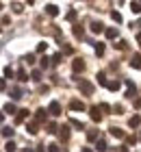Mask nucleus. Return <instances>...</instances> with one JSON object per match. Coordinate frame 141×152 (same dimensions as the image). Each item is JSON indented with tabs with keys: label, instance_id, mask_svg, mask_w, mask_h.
<instances>
[{
	"label": "nucleus",
	"instance_id": "obj_19",
	"mask_svg": "<svg viewBox=\"0 0 141 152\" xmlns=\"http://www.w3.org/2000/svg\"><path fill=\"white\" fill-rule=\"evenodd\" d=\"M46 128H48L46 133H50V135H52V133H56V130H59V126H56L54 122H48V124H46Z\"/></svg>",
	"mask_w": 141,
	"mask_h": 152
},
{
	"label": "nucleus",
	"instance_id": "obj_50",
	"mask_svg": "<svg viewBox=\"0 0 141 152\" xmlns=\"http://www.w3.org/2000/svg\"><path fill=\"white\" fill-rule=\"evenodd\" d=\"M24 152H35V150H28V148H26V150H24Z\"/></svg>",
	"mask_w": 141,
	"mask_h": 152
},
{
	"label": "nucleus",
	"instance_id": "obj_39",
	"mask_svg": "<svg viewBox=\"0 0 141 152\" xmlns=\"http://www.w3.org/2000/svg\"><path fill=\"white\" fill-rule=\"evenodd\" d=\"M111 18H113V22H122V15H119L117 11H113V13H111Z\"/></svg>",
	"mask_w": 141,
	"mask_h": 152
},
{
	"label": "nucleus",
	"instance_id": "obj_8",
	"mask_svg": "<svg viewBox=\"0 0 141 152\" xmlns=\"http://www.w3.org/2000/svg\"><path fill=\"white\" fill-rule=\"evenodd\" d=\"M109 133H111L113 137H117V139H124V130H122V128H117V126H111V128H109Z\"/></svg>",
	"mask_w": 141,
	"mask_h": 152
},
{
	"label": "nucleus",
	"instance_id": "obj_49",
	"mask_svg": "<svg viewBox=\"0 0 141 152\" xmlns=\"http://www.w3.org/2000/svg\"><path fill=\"white\" fill-rule=\"evenodd\" d=\"M137 41H139V44H141V33H139V35H137Z\"/></svg>",
	"mask_w": 141,
	"mask_h": 152
},
{
	"label": "nucleus",
	"instance_id": "obj_14",
	"mask_svg": "<svg viewBox=\"0 0 141 152\" xmlns=\"http://www.w3.org/2000/svg\"><path fill=\"white\" fill-rule=\"evenodd\" d=\"M2 113H9V115H13V113H18V109H15V104H13V102H7Z\"/></svg>",
	"mask_w": 141,
	"mask_h": 152
},
{
	"label": "nucleus",
	"instance_id": "obj_41",
	"mask_svg": "<svg viewBox=\"0 0 141 152\" xmlns=\"http://www.w3.org/2000/svg\"><path fill=\"white\" fill-rule=\"evenodd\" d=\"M115 48H117V50H126V41H117Z\"/></svg>",
	"mask_w": 141,
	"mask_h": 152
},
{
	"label": "nucleus",
	"instance_id": "obj_33",
	"mask_svg": "<svg viewBox=\"0 0 141 152\" xmlns=\"http://www.w3.org/2000/svg\"><path fill=\"white\" fill-rule=\"evenodd\" d=\"M2 137H13V128L4 126V128H2Z\"/></svg>",
	"mask_w": 141,
	"mask_h": 152
},
{
	"label": "nucleus",
	"instance_id": "obj_42",
	"mask_svg": "<svg viewBox=\"0 0 141 152\" xmlns=\"http://www.w3.org/2000/svg\"><path fill=\"white\" fill-rule=\"evenodd\" d=\"M46 48H48V44H44V41H41V44L37 46V52H46Z\"/></svg>",
	"mask_w": 141,
	"mask_h": 152
},
{
	"label": "nucleus",
	"instance_id": "obj_44",
	"mask_svg": "<svg viewBox=\"0 0 141 152\" xmlns=\"http://www.w3.org/2000/svg\"><path fill=\"white\" fill-rule=\"evenodd\" d=\"M26 63H28V65L35 63V57H33V54H28V57H26Z\"/></svg>",
	"mask_w": 141,
	"mask_h": 152
},
{
	"label": "nucleus",
	"instance_id": "obj_12",
	"mask_svg": "<svg viewBox=\"0 0 141 152\" xmlns=\"http://www.w3.org/2000/svg\"><path fill=\"white\" fill-rule=\"evenodd\" d=\"M59 137H61L63 141H67V139H69V128H67V126H61V128H59Z\"/></svg>",
	"mask_w": 141,
	"mask_h": 152
},
{
	"label": "nucleus",
	"instance_id": "obj_36",
	"mask_svg": "<svg viewBox=\"0 0 141 152\" xmlns=\"http://www.w3.org/2000/svg\"><path fill=\"white\" fill-rule=\"evenodd\" d=\"M96 54H98V57H102V54H104V44H98L96 46Z\"/></svg>",
	"mask_w": 141,
	"mask_h": 152
},
{
	"label": "nucleus",
	"instance_id": "obj_35",
	"mask_svg": "<svg viewBox=\"0 0 141 152\" xmlns=\"http://www.w3.org/2000/svg\"><path fill=\"white\" fill-rule=\"evenodd\" d=\"M111 111H115V115H122V113H124V107H122V104H115Z\"/></svg>",
	"mask_w": 141,
	"mask_h": 152
},
{
	"label": "nucleus",
	"instance_id": "obj_17",
	"mask_svg": "<svg viewBox=\"0 0 141 152\" xmlns=\"http://www.w3.org/2000/svg\"><path fill=\"white\" fill-rule=\"evenodd\" d=\"M91 31H94V33H102L104 31V24L102 22H91Z\"/></svg>",
	"mask_w": 141,
	"mask_h": 152
},
{
	"label": "nucleus",
	"instance_id": "obj_26",
	"mask_svg": "<svg viewBox=\"0 0 141 152\" xmlns=\"http://www.w3.org/2000/svg\"><path fill=\"white\" fill-rule=\"evenodd\" d=\"M4 150H7V152H18V146H15V143H13V141H7Z\"/></svg>",
	"mask_w": 141,
	"mask_h": 152
},
{
	"label": "nucleus",
	"instance_id": "obj_10",
	"mask_svg": "<svg viewBox=\"0 0 141 152\" xmlns=\"http://www.w3.org/2000/svg\"><path fill=\"white\" fill-rule=\"evenodd\" d=\"M46 13H48V15H59V7H56V4H46Z\"/></svg>",
	"mask_w": 141,
	"mask_h": 152
},
{
	"label": "nucleus",
	"instance_id": "obj_11",
	"mask_svg": "<svg viewBox=\"0 0 141 152\" xmlns=\"http://www.w3.org/2000/svg\"><path fill=\"white\" fill-rule=\"evenodd\" d=\"M130 67H141V54H132V59H130Z\"/></svg>",
	"mask_w": 141,
	"mask_h": 152
},
{
	"label": "nucleus",
	"instance_id": "obj_24",
	"mask_svg": "<svg viewBox=\"0 0 141 152\" xmlns=\"http://www.w3.org/2000/svg\"><path fill=\"white\" fill-rule=\"evenodd\" d=\"M37 128H39V124H35V122H31V124L26 126V130H28L31 135H35V133H37Z\"/></svg>",
	"mask_w": 141,
	"mask_h": 152
},
{
	"label": "nucleus",
	"instance_id": "obj_20",
	"mask_svg": "<svg viewBox=\"0 0 141 152\" xmlns=\"http://www.w3.org/2000/svg\"><path fill=\"white\" fill-rule=\"evenodd\" d=\"M96 148L100 150V152H104V150H109V146H107V141H104V139H98V143H96Z\"/></svg>",
	"mask_w": 141,
	"mask_h": 152
},
{
	"label": "nucleus",
	"instance_id": "obj_27",
	"mask_svg": "<svg viewBox=\"0 0 141 152\" xmlns=\"http://www.w3.org/2000/svg\"><path fill=\"white\" fill-rule=\"evenodd\" d=\"M69 124H72L74 128H78V130H83V128H85V124H83L80 120H69Z\"/></svg>",
	"mask_w": 141,
	"mask_h": 152
},
{
	"label": "nucleus",
	"instance_id": "obj_40",
	"mask_svg": "<svg viewBox=\"0 0 141 152\" xmlns=\"http://www.w3.org/2000/svg\"><path fill=\"white\" fill-rule=\"evenodd\" d=\"M48 152H61V148L56 146V143H50V146H48Z\"/></svg>",
	"mask_w": 141,
	"mask_h": 152
},
{
	"label": "nucleus",
	"instance_id": "obj_3",
	"mask_svg": "<svg viewBox=\"0 0 141 152\" xmlns=\"http://www.w3.org/2000/svg\"><path fill=\"white\" fill-rule=\"evenodd\" d=\"M48 113H50L52 117H59L61 115V104H59V102H50V107H48Z\"/></svg>",
	"mask_w": 141,
	"mask_h": 152
},
{
	"label": "nucleus",
	"instance_id": "obj_34",
	"mask_svg": "<svg viewBox=\"0 0 141 152\" xmlns=\"http://www.w3.org/2000/svg\"><path fill=\"white\" fill-rule=\"evenodd\" d=\"M4 76H7V78H13V76H15V72H13L11 67L7 65V67H4Z\"/></svg>",
	"mask_w": 141,
	"mask_h": 152
},
{
	"label": "nucleus",
	"instance_id": "obj_53",
	"mask_svg": "<svg viewBox=\"0 0 141 152\" xmlns=\"http://www.w3.org/2000/svg\"><path fill=\"white\" fill-rule=\"evenodd\" d=\"M139 139H141V135H139Z\"/></svg>",
	"mask_w": 141,
	"mask_h": 152
},
{
	"label": "nucleus",
	"instance_id": "obj_22",
	"mask_svg": "<svg viewBox=\"0 0 141 152\" xmlns=\"http://www.w3.org/2000/svg\"><path fill=\"white\" fill-rule=\"evenodd\" d=\"M124 139H126L128 146H135V143H137V137H135V135H124Z\"/></svg>",
	"mask_w": 141,
	"mask_h": 152
},
{
	"label": "nucleus",
	"instance_id": "obj_51",
	"mask_svg": "<svg viewBox=\"0 0 141 152\" xmlns=\"http://www.w3.org/2000/svg\"><path fill=\"white\" fill-rule=\"evenodd\" d=\"M0 11H2V2H0Z\"/></svg>",
	"mask_w": 141,
	"mask_h": 152
},
{
	"label": "nucleus",
	"instance_id": "obj_52",
	"mask_svg": "<svg viewBox=\"0 0 141 152\" xmlns=\"http://www.w3.org/2000/svg\"><path fill=\"white\" fill-rule=\"evenodd\" d=\"M139 26H141V20H139Z\"/></svg>",
	"mask_w": 141,
	"mask_h": 152
},
{
	"label": "nucleus",
	"instance_id": "obj_46",
	"mask_svg": "<svg viewBox=\"0 0 141 152\" xmlns=\"http://www.w3.org/2000/svg\"><path fill=\"white\" fill-rule=\"evenodd\" d=\"M7 87V83H4V78H0V89H4Z\"/></svg>",
	"mask_w": 141,
	"mask_h": 152
},
{
	"label": "nucleus",
	"instance_id": "obj_1",
	"mask_svg": "<svg viewBox=\"0 0 141 152\" xmlns=\"http://www.w3.org/2000/svg\"><path fill=\"white\" fill-rule=\"evenodd\" d=\"M78 89H80L85 96H91L96 87H94V83H91V80H80V83H78Z\"/></svg>",
	"mask_w": 141,
	"mask_h": 152
},
{
	"label": "nucleus",
	"instance_id": "obj_18",
	"mask_svg": "<svg viewBox=\"0 0 141 152\" xmlns=\"http://www.w3.org/2000/svg\"><path fill=\"white\" fill-rule=\"evenodd\" d=\"M104 35H107L109 39H115L117 37V28H104Z\"/></svg>",
	"mask_w": 141,
	"mask_h": 152
},
{
	"label": "nucleus",
	"instance_id": "obj_2",
	"mask_svg": "<svg viewBox=\"0 0 141 152\" xmlns=\"http://www.w3.org/2000/svg\"><path fill=\"white\" fill-rule=\"evenodd\" d=\"M124 85H126V98H135L137 96V87H135V83L132 80H124Z\"/></svg>",
	"mask_w": 141,
	"mask_h": 152
},
{
	"label": "nucleus",
	"instance_id": "obj_23",
	"mask_svg": "<svg viewBox=\"0 0 141 152\" xmlns=\"http://www.w3.org/2000/svg\"><path fill=\"white\" fill-rule=\"evenodd\" d=\"M130 11L139 15V13H141V2H130Z\"/></svg>",
	"mask_w": 141,
	"mask_h": 152
},
{
	"label": "nucleus",
	"instance_id": "obj_25",
	"mask_svg": "<svg viewBox=\"0 0 141 152\" xmlns=\"http://www.w3.org/2000/svg\"><path fill=\"white\" fill-rule=\"evenodd\" d=\"M76 15H78V11H76V9H69V11H67V15H65V18L69 20V22H74V20H76Z\"/></svg>",
	"mask_w": 141,
	"mask_h": 152
},
{
	"label": "nucleus",
	"instance_id": "obj_37",
	"mask_svg": "<svg viewBox=\"0 0 141 152\" xmlns=\"http://www.w3.org/2000/svg\"><path fill=\"white\" fill-rule=\"evenodd\" d=\"M96 78H98V83H100V85H107V78H104V72H100V74L96 76Z\"/></svg>",
	"mask_w": 141,
	"mask_h": 152
},
{
	"label": "nucleus",
	"instance_id": "obj_38",
	"mask_svg": "<svg viewBox=\"0 0 141 152\" xmlns=\"http://www.w3.org/2000/svg\"><path fill=\"white\" fill-rule=\"evenodd\" d=\"M11 7H13V11H15V13H22V11H24V9H22V4H20V2H13Z\"/></svg>",
	"mask_w": 141,
	"mask_h": 152
},
{
	"label": "nucleus",
	"instance_id": "obj_32",
	"mask_svg": "<svg viewBox=\"0 0 141 152\" xmlns=\"http://www.w3.org/2000/svg\"><path fill=\"white\" fill-rule=\"evenodd\" d=\"M87 139H89V141H96V139H98V130H89V133H87Z\"/></svg>",
	"mask_w": 141,
	"mask_h": 152
},
{
	"label": "nucleus",
	"instance_id": "obj_47",
	"mask_svg": "<svg viewBox=\"0 0 141 152\" xmlns=\"http://www.w3.org/2000/svg\"><path fill=\"white\" fill-rule=\"evenodd\" d=\"M80 152H94V150H91V148H83Z\"/></svg>",
	"mask_w": 141,
	"mask_h": 152
},
{
	"label": "nucleus",
	"instance_id": "obj_15",
	"mask_svg": "<svg viewBox=\"0 0 141 152\" xmlns=\"http://www.w3.org/2000/svg\"><path fill=\"white\" fill-rule=\"evenodd\" d=\"M139 124H141V117H139V115H132L130 120H128V126H130V128H137Z\"/></svg>",
	"mask_w": 141,
	"mask_h": 152
},
{
	"label": "nucleus",
	"instance_id": "obj_16",
	"mask_svg": "<svg viewBox=\"0 0 141 152\" xmlns=\"http://www.w3.org/2000/svg\"><path fill=\"white\" fill-rule=\"evenodd\" d=\"M15 76H18V80H28V74H26V70H24V67H20V70L15 72Z\"/></svg>",
	"mask_w": 141,
	"mask_h": 152
},
{
	"label": "nucleus",
	"instance_id": "obj_4",
	"mask_svg": "<svg viewBox=\"0 0 141 152\" xmlns=\"http://www.w3.org/2000/svg\"><path fill=\"white\" fill-rule=\"evenodd\" d=\"M69 109L72 111H85V102L83 100H72L69 102Z\"/></svg>",
	"mask_w": 141,
	"mask_h": 152
},
{
	"label": "nucleus",
	"instance_id": "obj_6",
	"mask_svg": "<svg viewBox=\"0 0 141 152\" xmlns=\"http://www.w3.org/2000/svg\"><path fill=\"white\" fill-rule=\"evenodd\" d=\"M41 122H46V109H37V113H35V124Z\"/></svg>",
	"mask_w": 141,
	"mask_h": 152
},
{
	"label": "nucleus",
	"instance_id": "obj_48",
	"mask_svg": "<svg viewBox=\"0 0 141 152\" xmlns=\"http://www.w3.org/2000/svg\"><path fill=\"white\" fill-rule=\"evenodd\" d=\"M2 120H4V113H2V111H0V124H2Z\"/></svg>",
	"mask_w": 141,
	"mask_h": 152
},
{
	"label": "nucleus",
	"instance_id": "obj_29",
	"mask_svg": "<svg viewBox=\"0 0 141 152\" xmlns=\"http://www.w3.org/2000/svg\"><path fill=\"white\" fill-rule=\"evenodd\" d=\"M31 78L37 83V80H41V70H33V74H31Z\"/></svg>",
	"mask_w": 141,
	"mask_h": 152
},
{
	"label": "nucleus",
	"instance_id": "obj_5",
	"mask_svg": "<svg viewBox=\"0 0 141 152\" xmlns=\"http://www.w3.org/2000/svg\"><path fill=\"white\" fill-rule=\"evenodd\" d=\"M89 115H91V120H94V122H100L102 120V113L98 111V107H91L89 109Z\"/></svg>",
	"mask_w": 141,
	"mask_h": 152
},
{
	"label": "nucleus",
	"instance_id": "obj_43",
	"mask_svg": "<svg viewBox=\"0 0 141 152\" xmlns=\"http://www.w3.org/2000/svg\"><path fill=\"white\" fill-rule=\"evenodd\" d=\"M48 65H50V59L44 57V59H41V67H48Z\"/></svg>",
	"mask_w": 141,
	"mask_h": 152
},
{
	"label": "nucleus",
	"instance_id": "obj_9",
	"mask_svg": "<svg viewBox=\"0 0 141 152\" xmlns=\"http://www.w3.org/2000/svg\"><path fill=\"white\" fill-rule=\"evenodd\" d=\"M26 117H28V111H26V109L18 111V113H15V124H22V122L26 120Z\"/></svg>",
	"mask_w": 141,
	"mask_h": 152
},
{
	"label": "nucleus",
	"instance_id": "obj_30",
	"mask_svg": "<svg viewBox=\"0 0 141 152\" xmlns=\"http://www.w3.org/2000/svg\"><path fill=\"white\" fill-rule=\"evenodd\" d=\"M98 111H102V113H111V107L107 104V102H102V104L98 107Z\"/></svg>",
	"mask_w": 141,
	"mask_h": 152
},
{
	"label": "nucleus",
	"instance_id": "obj_13",
	"mask_svg": "<svg viewBox=\"0 0 141 152\" xmlns=\"http://www.w3.org/2000/svg\"><path fill=\"white\" fill-rule=\"evenodd\" d=\"M119 87H122V83H119V80H111V83H107V89H109V91H117Z\"/></svg>",
	"mask_w": 141,
	"mask_h": 152
},
{
	"label": "nucleus",
	"instance_id": "obj_45",
	"mask_svg": "<svg viewBox=\"0 0 141 152\" xmlns=\"http://www.w3.org/2000/svg\"><path fill=\"white\" fill-rule=\"evenodd\" d=\"M135 109H141V98H135Z\"/></svg>",
	"mask_w": 141,
	"mask_h": 152
},
{
	"label": "nucleus",
	"instance_id": "obj_28",
	"mask_svg": "<svg viewBox=\"0 0 141 152\" xmlns=\"http://www.w3.org/2000/svg\"><path fill=\"white\" fill-rule=\"evenodd\" d=\"M61 59H63V54L59 52V54H54V57L50 59V63H52V65H59V63H61Z\"/></svg>",
	"mask_w": 141,
	"mask_h": 152
},
{
	"label": "nucleus",
	"instance_id": "obj_21",
	"mask_svg": "<svg viewBox=\"0 0 141 152\" xmlns=\"http://www.w3.org/2000/svg\"><path fill=\"white\" fill-rule=\"evenodd\" d=\"M11 94H13V98H15V100H20V98L24 96V94H22V89H20V87H13V89H11Z\"/></svg>",
	"mask_w": 141,
	"mask_h": 152
},
{
	"label": "nucleus",
	"instance_id": "obj_7",
	"mask_svg": "<svg viewBox=\"0 0 141 152\" xmlns=\"http://www.w3.org/2000/svg\"><path fill=\"white\" fill-rule=\"evenodd\" d=\"M72 70H74V72H83V70H85V61H83V59H74Z\"/></svg>",
	"mask_w": 141,
	"mask_h": 152
},
{
	"label": "nucleus",
	"instance_id": "obj_31",
	"mask_svg": "<svg viewBox=\"0 0 141 152\" xmlns=\"http://www.w3.org/2000/svg\"><path fill=\"white\" fill-rule=\"evenodd\" d=\"M83 33H85V31H83V26H80V24H76V26H74V35H76V37H83Z\"/></svg>",
	"mask_w": 141,
	"mask_h": 152
}]
</instances>
